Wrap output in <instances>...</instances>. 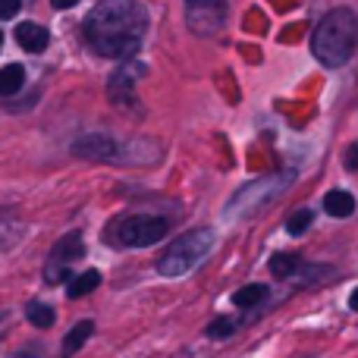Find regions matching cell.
<instances>
[{
	"instance_id": "6da1fadb",
	"label": "cell",
	"mask_w": 358,
	"mask_h": 358,
	"mask_svg": "<svg viewBox=\"0 0 358 358\" xmlns=\"http://www.w3.org/2000/svg\"><path fill=\"white\" fill-rule=\"evenodd\" d=\"M148 10L138 0H101L85 19V38L101 57H129L142 48Z\"/></svg>"
},
{
	"instance_id": "7a4b0ae2",
	"label": "cell",
	"mask_w": 358,
	"mask_h": 358,
	"mask_svg": "<svg viewBox=\"0 0 358 358\" xmlns=\"http://www.w3.org/2000/svg\"><path fill=\"white\" fill-rule=\"evenodd\" d=\"M358 44V16L346 6L327 13L321 25L311 35V50L324 66H343L349 57L355 54Z\"/></svg>"
},
{
	"instance_id": "3957f363",
	"label": "cell",
	"mask_w": 358,
	"mask_h": 358,
	"mask_svg": "<svg viewBox=\"0 0 358 358\" xmlns=\"http://www.w3.org/2000/svg\"><path fill=\"white\" fill-rule=\"evenodd\" d=\"M210 248H214V233L210 229H192V233L179 236L164 252V258L157 261V273L161 277H185L208 258Z\"/></svg>"
},
{
	"instance_id": "277c9868",
	"label": "cell",
	"mask_w": 358,
	"mask_h": 358,
	"mask_svg": "<svg viewBox=\"0 0 358 358\" xmlns=\"http://www.w3.org/2000/svg\"><path fill=\"white\" fill-rule=\"evenodd\" d=\"M167 236V220L164 217H151V214H132V217H120L110 227V239L117 245L126 248H145L155 245Z\"/></svg>"
},
{
	"instance_id": "5b68a950",
	"label": "cell",
	"mask_w": 358,
	"mask_h": 358,
	"mask_svg": "<svg viewBox=\"0 0 358 358\" xmlns=\"http://www.w3.org/2000/svg\"><path fill=\"white\" fill-rule=\"evenodd\" d=\"M85 255V242H82L79 233H69L50 248V258H48V267H44V280L50 286L66 280V267H73V261H79Z\"/></svg>"
},
{
	"instance_id": "8992f818",
	"label": "cell",
	"mask_w": 358,
	"mask_h": 358,
	"mask_svg": "<svg viewBox=\"0 0 358 358\" xmlns=\"http://www.w3.org/2000/svg\"><path fill=\"white\" fill-rule=\"evenodd\" d=\"M73 155L88 161H123V145L107 136H85L73 145Z\"/></svg>"
},
{
	"instance_id": "52a82bcc",
	"label": "cell",
	"mask_w": 358,
	"mask_h": 358,
	"mask_svg": "<svg viewBox=\"0 0 358 358\" xmlns=\"http://www.w3.org/2000/svg\"><path fill=\"white\" fill-rule=\"evenodd\" d=\"M13 35H16L19 48L29 50V54H41V50L50 44L48 29H41V25H35V22H22V25H16V31H13Z\"/></svg>"
},
{
	"instance_id": "ba28073f",
	"label": "cell",
	"mask_w": 358,
	"mask_h": 358,
	"mask_svg": "<svg viewBox=\"0 0 358 358\" xmlns=\"http://www.w3.org/2000/svg\"><path fill=\"white\" fill-rule=\"evenodd\" d=\"M142 69L145 66H126V69H120L117 76H113L110 79V101L113 104H126V101L132 98V82L138 79V76H142Z\"/></svg>"
},
{
	"instance_id": "9c48e42d",
	"label": "cell",
	"mask_w": 358,
	"mask_h": 358,
	"mask_svg": "<svg viewBox=\"0 0 358 358\" xmlns=\"http://www.w3.org/2000/svg\"><path fill=\"white\" fill-rule=\"evenodd\" d=\"M92 334H94V321H79V324H73V330L63 336L60 358H73L82 346H85L88 340H92Z\"/></svg>"
},
{
	"instance_id": "30bf717a",
	"label": "cell",
	"mask_w": 358,
	"mask_h": 358,
	"mask_svg": "<svg viewBox=\"0 0 358 358\" xmlns=\"http://www.w3.org/2000/svg\"><path fill=\"white\" fill-rule=\"evenodd\" d=\"M324 210H327L330 217H349L355 210V198L343 189H334L324 195Z\"/></svg>"
},
{
	"instance_id": "8fae6325",
	"label": "cell",
	"mask_w": 358,
	"mask_h": 358,
	"mask_svg": "<svg viewBox=\"0 0 358 358\" xmlns=\"http://www.w3.org/2000/svg\"><path fill=\"white\" fill-rule=\"evenodd\" d=\"M267 296H271V289H267L264 283H248L233 292V305L236 308H255V305H261Z\"/></svg>"
},
{
	"instance_id": "7c38bea8",
	"label": "cell",
	"mask_w": 358,
	"mask_h": 358,
	"mask_svg": "<svg viewBox=\"0 0 358 358\" xmlns=\"http://www.w3.org/2000/svg\"><path fill=\"white\" fill-rule=\"evenodd\" d=\"M98 286H101V271H82L79 277L69 280L66 296L69 299H82V296H88V292H94Z\"/></svg>"
},
{
	"instance_id": "4fadbf2b",
	"label": "cell",
	"mask_w": 358,
	"mask_h": 358,
	"mask_svg": "<svg viewBox=\"0 0 358 358\" xmlns=\"http://www.w3.org/2000/svg\"><path fill=\"white\" fill-rule=\"evenodd\" d=\"M25 317H29V324H31V327H38V330H48V327H54V321H57V311L50 308L48 302H29V305H25Z\"/></svg>"
},
{
	"instance_id": "5bb4252c",
	"label": "cell",
	"mask_w": 358,
	"mask_h": 358,
	"mask_svg": "<svg viewBox=\"0 0 358 358\" xmlns=\"http://www.w3.org/2000/svg\"><path fill=\"white\" fill-rule=\"evenodd\" d=\"M22 82H25V69L19 66V63H6V66L0 69V94H3V98L16 94L19 88H22Z\"/></svg>"
},
{
	"instance_id": "9a60e30c",
	"label": "cell",
	"mask_w": 358,
	"mask_h": 358,
	"mask_svg": "<svg viewBox=\"0 0 358 358\" xmlns=\"http://www.w3.org/2000/svg\"><path fill=\"white\" fill-rule=\"evenodd\" d=\"M302 271V261H299V255H273L271 258V273L273 277H296V273Z\"/></svg>"
},
{
	"instance_id": "2e32d148",
	"label": "cell",
	"mask_w": 358,
	"mask_h": 358,
	"mask_svg": "<svg viewBox=\"0 0 358 358\" xmlns=\"http://www.w3.org/2000/svg\"><path fill=\"white\" fill-rule=\"evenodd\" d=\"M25 236V227L16 220H0V252H10L19 239Z\"/></svg>"
},
{
	"instance_id": "e0dca14e",
	"label": "cell",
	"mask_w": 358,
	"mask_h": 358,
	"mask_svg": "<svg viewBox=\"0 0 358 358\" xmlns=\"http://www.w3.org/2000/svg\"><path fill=\"white\" fill-rule=\"evenodd\" d=\"M236 327H239V324H236L233 317H217V321L208 324V330H204V334H208L210 340H227V336L236 334Z\"/></svg>"
},
{
	"instance_id": "ac0fdd59",
	"label": "cell",
	"mask_w": 358,
	"mask_h": 358,
	"mask_svg": "<svg viewBox=\"0 0 358 358\" xmlns=\"http://www.w3.org/2000/svg\"><path fill=\"white\" fill-rule=\"evenodd\" d=\"M311 220H315V214H311L308 208H302V210H296V214L289 217V220H286V233L289 236H302L305 229L311 227Z\"/></svg>"
},
{
	"instance_id": "d6986e66",
	"label": "cell",
	"mask_w": 358,
	"mask_h": 358,
	"mask_svg": "<svg viewBox=\"0 0 358 358\" xmlns=\"http://www.w3.org/2000/svg\"><path fill=\"white\" fill-rule=\"evenodd\" d=\"M19 3H22V0H0V19H13V16H16Z\"/></svg>"
},
{
	"instance_id": "ffe728a7",
	"label": "cell",
	"mask_w": 358,
	"mask_h": 358,
	"mask_svg": "<svg viewBox=\"0 0 358 358\" xmlns=\"http://www.w3.org/2000/svg\"><path fill=\"white\" fill-rule=\"evenodd\" d=\"M346 167H349V170H358V142L349 145V151H346Z\"/></svg>"
},
{
	"instance_id": "44dd1931",
	"label": "cell",
	"mask_w": 358,
	"mask_h": 358,
	"mask_svg": "<svg viewBox=\"0 0 358 358\" xmlns=\"http://www.w3.org/2000/svg\"><path fill=\"white\" fill-rule=\"evenodd\" d=\"M50 3H54L57 10H69V6H76L79 0H50Z\"/></svg>"
},
{
	"instance_id": "7402d4cb",
	"label": "cell",
	"mask_w": 358,
	"mask_h": 358,
	"mask_svg": "<svg viewBox=\"0 0 358 358\" xmlns=\"http://www.w3.org/2000/svg\"><path fill=\"white\" fill-rule=\"evenodd\" d=\"M349 308H352V311H358V289L352 292V296H349Z\"/></svg>"
},
{
	"instance_id": "603a6c76",
	"label": "cell",
	"mask_w": 358,
	"mask_h": 358,
	"mask_svg": "<svg viewBox=\"0 0 358 358\" xmlns=\"http://www.w3.org/2000/svg\"><path fill=\"white\" fill-rule=\"evenodd\" d=\"M201 3H210V0H189V6H201Z\"/></svg>"
},
{
	"instance_id": "cb8c5ba5",
	"label": "cell",
	"mask_w": 358,
	"mask_h": 358,
	"mask_svg": "<svg viewBox=\"0 0 358 358\" xmlns=\"http://www.w3.org/2000/svg\"><path fill=\"white\" fill-rule=\"evenodd\" d=\"M3 324H6V315H0V330H3ZM0 336H3V334H0Z\"/></svg>"
},
{
	"instance_id": "d4e9b609",
	"label": "cell",
	"mask_w": 358,
	"mask_h": 358,
	"mask_svg": "<svg viewBox=\"0 0 358 358\" xmlns=\"http://www.w3.org/2000/svg\"><path fill=\"white\" fill-rule=\"evenodd\" d=\"M0 48H3V31H0Z\"/></svg>"
}]
</instances>
